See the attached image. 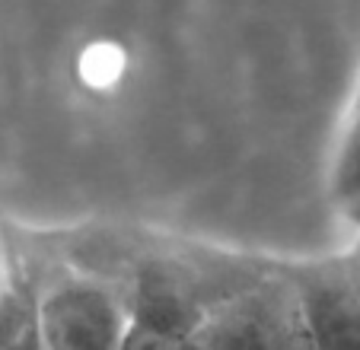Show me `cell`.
<instances>
[{
	"instance_id": "6da1fadb",
	"label": "cell",
	"mask_w": 360,
	"mask_h": 350,
	"mask_svg": "<svg viewBox=\"0 0 360 350\" xmlns=\"http://www.w3.org/2000/svg\"><path fill=\"white\" fill-rule=\"evenodd\" d=\"M195 350H313L297 283L259 280L217 297L191 335Z\"/></svg>"
},
{
	"instance_id": "7a4b0ae2",
	"label": "cell",
	"mask_w": 360,
	"mask_h": 350,
	"mask_svg": "<svg viewBox=\"0 0 360 350\" xmlns=\"http://www.w3.org/2000/svg\"><path fill=\"white\" fill-rule=\"evenodd\" d=\"M32 325L41 350H122L131 303L93 277H61L39 293Z\"/></svg>"
},
{
	"instance_id": "3957f363",
	"label": "cell",
	"mask_w": 360,
	"mask_h": 350,
	"mask_svg": "<svg viewBox=\"0 0 360 350\" xmlns=\"http://www.w3.org/2000/svg\"><path fill=\"white\" fill-rule=\"evenodd\" d=\"M313 350H360V280L319 271L297 280Z\"/></svg>"
},
{
	"instance_id": "277c9868",
	"label": "cell",
	"mask_w": 360,
	"mask_h": 350,
	"mask_svg": "<svg viewBox=\"0 0 360 350\" xmlns=\"http://www.w3.org/2000/svg\"><path fill=\"white\" fill-rule=\"evenodd\" d=\"M332 191L338 204L360 223V93L341 131L332 166Z\"/></svg>"
},
{
	"instance_id": "5b68a950",
	"label": "cell",
	"mask_w": 360,
	"mask_h": 350,
	"mask_svg": "<svg viewBox=\"0 0 360 350\" xmlns=\"http://www.w3.org/2000/svg\"><path fill=\"white\" fill-rule=\"evenodd\" d=\"M122 350H195V344L185 335H169V331H157L131 322V331L124 337Z\"/></svg>"
}]
</instances>
